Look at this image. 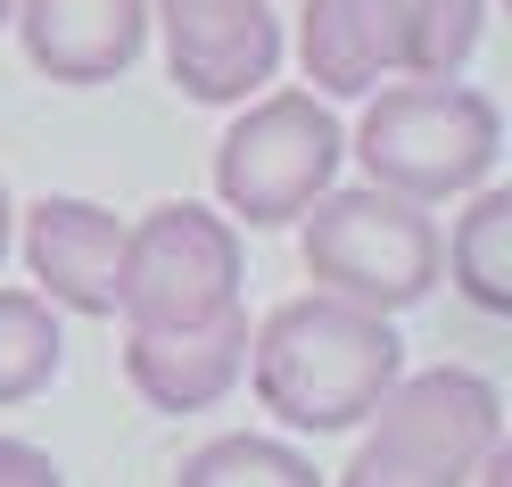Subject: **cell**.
<instances>
[{
    "label": "cell",
    "mask_w": 512,
    "mask_h": 487,
    "mask_svg": "<svg viewBox=\"0 0 512 487\" xmlns=\"http://www.w3.org/2000/svg\"><path fill=\"white\" fill-rule=\"evenodd\" d=\"M149 17L166 25L174 83L207 108L256 100L281 67V25L265 0H149Z\"/></svg>",
    "instance_id": "obj_7"
},
{
    "label": "cell",
    "mask_w": 512,
    "mask_h": 487,
    "mask_svg": "<svg viewBox=\"0 0 512 487\" xmlns=\"http://www.w3.org/2000/svg\"><path fill=\"white\" fill-rule=\"evenodd\" d=\"M0 487H67V479H58V463H50L42 446L0 438Z\"/></svg>",
    "instance_id": "obj_16"
},
{
    "label": "cell",
    "mask_w": 512,
    "mask_h": 487,
    "mask_svg": "<svg viewBox=\"0 0 512 487\" xmlns=\"http://www.w3.org/2000/svg\"><path fill=\"white\" fill-rule=\"evenodd\" d=\"M240 306V232L232 215L166 199L141 223H124V273H116V314L124 331H182Z\"/></svg>",
    "instance_id": "obj_6"
},
{
    "label": "cell",
    "mask_w": 512,
    "mask_h": 487,
    "mask_svg": "<svg viewBox=\"0 0 512 487\" xmlns=\"http://www.w3.org/2000/svg\"><path fill=\"white\" fill-rule=\"evenodd\" d=\"M174 487H323V471H314L290 438L232 430V438H207L199 454H190V463L174 471Z\"/></svg>",
    "instance_id": "obj_15"
},
{
    "label": "cell",
    "mask_w": 512,
    "mask_h": 487,
    "mask_svg": "<svg viewBox=\"0 0 512 487\" xmlns=\"http://www.w3.org/2000/svg\"><path fill=\"white\" fill-rule=\"evenodd\" d=\"M488 0H397V83H446L471 67Z\"/></svg>",
    "instance_id": "obj_13"
},
{
    "label": "cell",
    "mask_w": 512,
    "mask_h": 487,
    "mask_svg": "<svg viewBox=\"0 0 512 487\" xmlns=\"http://www.w3.org/2000/svg\"><path fill=\"white\" fill-rule=\"evenodd\" d=\"M9 25L50 83H116L149 42V0H17Z\"/></svg>",
    "instance_id": "obj_10"
},
{
    "label": "cell",
    "mask_w": 512,
    "mask_h": 487,
    "mask_svg": "<svg viewBox=\"0 0 512 487\" xmlns=\"http://www.w3.org/2000/svg\"><path fill=\"white\" fill-rule=\"evenodd\" d=\"M58 355H67V331H58V306L42 289H0V405H25L58 380Z\"/></svg>",
    "instance_id": "obj_14"
},
{
    "label": "cell",
    "mask_w": 512,
    "mask_h": 487,
    "mask_svg": "<svg viewBox=\"0 0 512 487\" xmlns=\"http://www.w3.org/2000/svg\"><path fill=\"white\" fill-rule=\"evenodd\" d=\"M9 9H17V0H0V25H9Z\"/></svg>",
    "instance_id": "obj_18"
},
{
    "label": "cell",
    "mask_w": 512,
    "mask_h": 487,
    "mask_svg": "<svg viewBox=\"0 0 512 487\" xmlns=\"http://www.w3.org/2000/svg\"><path fill=\"white\" fill-rule=\"evenodd\" d=\"M364 446L347 454L339 487H479V471L504 454V397L479 372H397L380 397Z\"/></svg>",
    "instance_id": "obj_2"
},
{
    "label": "cell",
    "mask_w": 512,
    "mask_h": 487,
    "mask_svg": "<svg viewBox=\"0 0 512 487\" xmlns=\"http://www.w3.org/2000/svg\"><path fill=\"white\" fill-rule=\"evenodd\" d=\"M496 149H504V108L455 75L446 83H380L364 108V133H356L364 174L413 207L471 199L496 174Z\"/></svg>",
    "instance_id": "obj_3"
},
{
    "label": "cell",
    "mask_w": 512,
    "mask_h": 487,
    "mask_svg": "<svg viewBox=\"0 0 512 487\" xmlns=\"http://www.w3.org/2000/svg\"><path fill=\"white\" fill-rule=\"evenodd\" d=\"M438 273H455V289L479 314H512V190H471L455 240H438Z\"/></svg>",
    "instance_id": "obj_12"
},
{
    "label": "cell",
    "mask_w": 512,
    "mask_h": 487,
    "mask_svg": "<svg viewBox=\"0 0 512 487\" xmlns=\"http://www.w3.org/2000/svg\"><path fill=\"white\" fill-rule=\"evenodd\" d=\"M339 157H347V133L314 91H256V100H240L232 133L215 149V199L232 223L273 232L331 190Z\"/></svg>",
    "instance_id": "obj_4"
},
{
    "label": "cell",
    "mask_w": 512,
    "mask_h": 487,
    "mask_svg": "<svg viewBox=\"0 0 512 487\" xmlns=\"http://www.w3.org/2000/svg\"><path fill=\"white\" fill-rule=\"evenodd\" d=\"M240 372H248V306L182 322V331H124V380L157 413H207L240 388Z\"/></svg>",
    "instance_id": "obj_8"
},
{
    "label": "cell",
    "mask_w": 512,
    "mask_h": 487,
    "mask_svg": "<svg viewBox=\"0 0 512 487\" xmlns=\"http://www.w3.org/2000/svg\"><path fill=\"white\" fill-rule=\"evenodd\" d=\"M25 265H34L50 306H67V314H116L124 223L100 199H42V207H25Z\"/></svg>",
    "instance_id": "obj_9"
},
{
    "label": "cell",
    "mask_w": 512,
    "mask_h": 487,
    "mask_svg": "<svg viewBox=\"0 0 512 487\" xmlns=\"http://www.w3.org/2000/svg\"><path fill=\"white\" fill-rule=\"evenodd\" d=\"M298 58L323 100H372L397 83V0H306Z\"/></svg>",
    "instance_id": "obj_11"
},
{
    "label": "cell",
    "mask_w": 512,
    "mask_h": 487,
    "mask_svg": "<svg viewBox=\"0 0 512 487\" xmlns=\"http://www.w3.org/2000/svg\"><path fill=\"white\" fill-rule=\"evenodd\" d=\"M306 273L331 298H356L372 314H397L438 289V223L430 207L397 199V190H323L306 207Z\"/></svg>",
    "instance_id": "obj_5"
},
{
    "label": "cell",
    "mask_w": 512,
    "mask_h": 487,
    "mask_svg": "<svg viewBox=\"0 0 512 487\" xmlns=\"http://www.w3.org/2000/svg\"><path fill=\"white\" fill-rule=\"evenodd\" d=\"M9 240H17V207H9V190H0V256H9Z\"/></svg>",
    "instance_id": "obj_17"
},
{
    "label": "cell",
    "mask_w": 512,
    "mask_h": 487,
    "mask_svg": "<svg viewBox=\"0 0 512 487\" xmlns=\"http://www.w3.org/2000/svg\"><path fill=\"white\" fill-rule=\"evenodd\" d=\"M397 372H405V347L389 331V314H372L356 298H331V289H306V298L273 306L248 331L240 380H256V405L281 430L331 438V430H356L389 397Z\"/></svg>",
    "instance_id": "obj_1"
}]
</instances>
